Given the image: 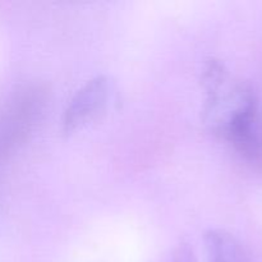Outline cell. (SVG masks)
<instances>
[{
	"label": "cell",
	"instance_id": "cell-3",
	"mask_svg": "<svg viewBox=\"0 0 262 262\" xmlns=\"http://www.w3.org/2000/svg\"><path fill=\"white\" fill-rule=\"evenodd\" d=\"M205 243L209 262H250L238 241L224 230H210Z\"/></svg>",
	"mask_w": 262,
	"mask_h": 262
},
{
	"label": "cell",
	"instance_id": "cell-1",
	"mask_svg": "<svg viewBox=\"0 0 262 262\" xmlns=\"http://www.w3.org/2000/svg\"><path fill=\"white\" fill-rule=\"evenodd\" d=\"M220 135L248 163L262 166V112L257 97L234 113Z\"/></svg>",
	"mask_w": 262,
	"mask_h": 262
},
{
	"label": "cell",
	"instance_id": "cell-2",
	"mask_svg": "<svg viewBox=\"0 0 262 262\" xmlns=\"http://www.w3.org/2000/svg\"><path fill=\"white\" fill-rule=\"evenodd\" d=\"M112 95V86L105 76L90 79L72 97L63 117V129L67 135L77 132L100 119L105 114Z\"/></svg>",
	"mask_w": 262,
	"mask_h": 262
}]
</instances>
